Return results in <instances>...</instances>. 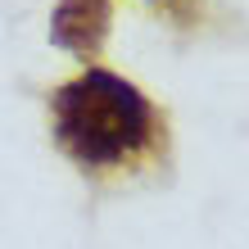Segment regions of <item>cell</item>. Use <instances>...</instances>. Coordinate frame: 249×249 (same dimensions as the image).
Wrapping results in <instances>:
<instances>
[{"instance_id": "cell-1", "label": "cell", "mask_w": 249, "mask_h": 249, "mask_svg": "<svg viewBox=\"0 0 249 249\" xmlns=\"http://www.w3.org/2000/svg\"><path fill=\"white\" fill-rule=\"evenodd\" d=\"M50 136L82 172L113 177L163 154V113L136 82L86 68L50 95Z\"/></svg>"}, {"instance_id": "cell-2", "label": "cell", "mask_w": 249, "mask_h": 249, "mask_svg": "<svg viewBox=\"0 0 249 249\" xmlns=\"http://www.w3.org/2000/svg\"><path fill=\"white\" fill-rule=\"evenodd\" d=\"M113 23V0H59L50 14V41L77 59H100Z\"/></svg>"}]
</instances>
